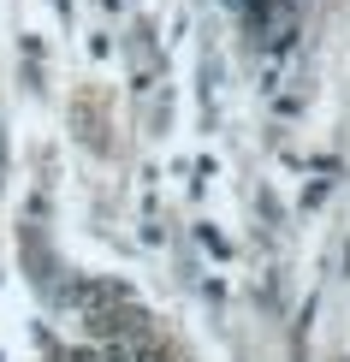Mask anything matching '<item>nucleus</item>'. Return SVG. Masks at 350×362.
I'll list each match as a JSON object with an SVG mask.
<instances>
[{"label":"nucleus","mask_w":350,"mask_h":362,"mask_svg":"<svg viewBox=\"0 0 350 362\" xmlns=\"http://www.w3.org/2000/svg\"><path fill=\"white\" fill-rule=\"evenodd\" d=\"M71 362H95V356H89V351H78V356H71Z\"/></svg>","instance_id":"obj_1"}]
</instances>
